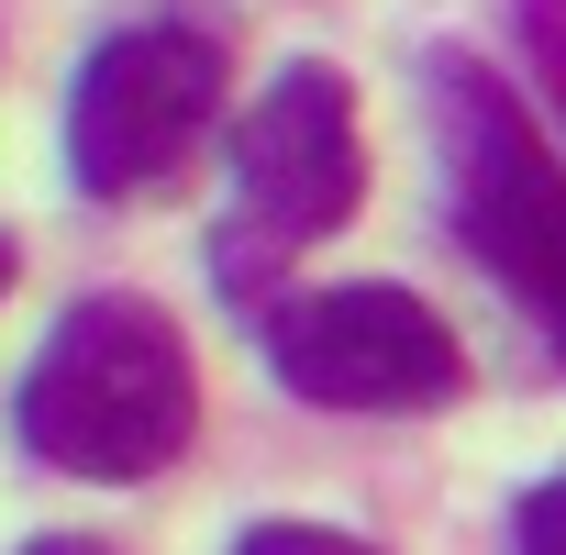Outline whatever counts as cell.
<instances>
[{"label": "cell", "mask_w": 566, "mask_h": 555, "mask_svg": "<svg viewBox=\"0 0 566 555\" xmlns=\"http://www.w3.org/2000/svg\"><path fill=\"white\" fill-rule=\"evenodd\" d=\"M522 67H533V90L566 123V0H522Z\"/></svg>", "instance_id": "8992f818"}, {"label": "cell", "mask_w": 566, "mask_h": 555, "mask_svg": "<svg viewBox=\"0 0 566 555\" xmlns=\"http://www.w3.org/2000/svg\"><path fill=\"white\" fill-rule=\"evenodd\" d=\"M367 200V123H356V90L334 67H277L255 90V112L233 123V211H222V290H255V278L334 233L345 211Z\"/></svg>", "instance_id": "3957f363"}, {"label": "cell", "mask_w": 566, "mask_h": 555, "mask_svg": "<svg viewBox=\"0 0 566 555\" xmlns=\"http://www.w3.org/2000/svg\"><path fill=\"white\" fill-rule=\"evenodd\" d=\"M222 123V56L189 23H134L101 34L90 67L67 78V178L90 200H156L189 178L200 134Z\"/></svg>", "instance_id": "277c9868"}, {"label": "cell", "mask_w": 566, "mask_h": 555, "mask_svg": "<svg viewBox=\"0 0 566 555\" xmlns=\"http://www.w3.org/2000/svg\"><path fill=\"white\" fill-rule=\"evenodd\" d=\"M422 101H433V156H444V211L467 233V255L500 278L511 301H533L566 334V167L544 156V134L522 123V101L478 67V56H422Z\"/></svg>", "instance_id": "7a4b0ae2"}, {"label": "cell", "mask_w": 566, "mask_h": 555, "mask_svg": "<svg viewBox=\"0 0 566 555\" xmlns=\"http://www.w3.org/2000/svg\"><path fill=\"white\" fill-rule=\"evenodd\" d=\"M511 555H566V478L522 489V511H511Z\"/></svg>", "instance_id": "52a82bcc"}, {"label": "cell", "mask_w": 566, "mask_h": 555, "mask_svg": "<svg viewBox=\"0 0 566 555\" xmlns=\"http://www.w3.org/2000/svg\"><path fill=\"white\" fill-rule=\"evenodd\" d=\"M12 422H23V444L45 467L101 478V489L178 467L189 433H200V378H189L178 323L156 301H134V290L67 301L56 334L34 345L23 389H12Z\"/></svg>", "instance_id": "6da1fadb"}, {"label": "cell", "mask_w": 566, "mask_h": 555, "mask_svg": "<svg viewBox=\"0 0 566 555\" xmlns=\"http://www.w3.org/2000/svg\"><path fill=\"white\" fill-rule=\"evenodd\" d=\"M0 290H12V233H0Z\"/></svg>", "instance_id": "30bf717a"}, {"label": "cell", "mask_w": 566, "mask_h": 555, "mask_svg": "<svg viewBox=\"0 0 566 555\" xmlns=\"http://www.w3.org/2000/svg\"><path fill=\"white\" fill-rule=\"evenodd\" d=\"M233 555H378V544H356V533H323V522H255Z\"/></svg>", "instance_id": "ba28073f"}, {"label": "cell", "mask_w": 566, "mask_h": 555, "mask_svg": "<svg viewBox=\"0 0 566 555\" xmlns=\"http://www.w3.org/2000/svg\"><path fill=\"white\" fill-rule=\"evenodd\" d=\"M23 555H112V544H90V533H45V544H23Z\"/></svg>", "instance_id": "9c48e42d"}, {"label": "cell", "mask_w": 566, "mask_h": 555, "mask_svg": "<svg viewBox=\"0 0 566 555\" xmlns=\"http://www.w3.org/2000/svg\"><path fill=\"white\" fill-rule=\"evenodd\" d=\"M266 367L290 400L312 411H433L467 389L455 334L411 301V290H301V301H266Z\"/></svg>", "instance_id": "5b68a950"}]
</instances>
